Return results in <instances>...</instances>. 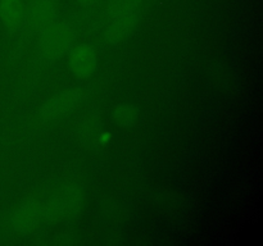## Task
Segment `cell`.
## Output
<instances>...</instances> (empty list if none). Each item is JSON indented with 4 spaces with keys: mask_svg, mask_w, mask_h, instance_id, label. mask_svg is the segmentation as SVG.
<instances>
[{
    "mask_svg": "<svg viewBox=\"0 0 263 246\" xmlns=\"http://www.w3.org/2000/svg\"><path fill=\"white\" fill-rule=\"evenodd\" d=\"M74 30L69 23L54 20L37 33V55L44 63H53L71 49Z\"/></svg>",
    "mask_w": 263,
    "mask_h": 246,
    "instance_id": "obj_1",
    "label": "cell"
},
{
    "mask_svg": "<svg viewBox=\"0 0 263 246\" xmlns=\"http://www.w3.org/2000/svg\"><path fill=\"white\" fill-rule=\"evenodd\" d=\"M58 0H25V23L21 30L23 40L37 35L55 20Z\"/></svg>",
    "mask_w": 263,
    "mask_h": 246,
    "instance_id": "obj_2",
    "label": "cell"
},
{
    "mask_svg": "<svg viewBox=\"0 0 263 246\" xmlns=\"http://www.w3.org/2000/svg\"><path fill=\"white\" fill-rule=\"evenodd\" d=\"M82 202L84 196L79 189L69 187L63 190L43 208L44 219L57 222L74 217L81 210Z\"/></svg>",
    "mask_w": 263,
    "mask_h": 246,
    "instance_id": "obj_3",
    "label": "cell"
},
{
    "mask_svg": "<svg viewBox=\"0 0 263 246\" xmlns=\"http://www.w3.org/2000/svg\"><path fill=\"white\" fill-rule=\"evenodd\" d=\"M82 99V92L80 90H68L57 95L53 99L45 102L41 108L40 115L43 119L51 120L63 115L67 110H71Z\"/></svg>",
    "mask_w": 263,
    "mask_h": 246,
    "instance_id": "obj_4",
    "label": "cell"
},
{
    "mask_svg": "<svg viewBox=\"0 0 263 246\" xmlns=\"http://www.w3.org/2000/svg\"><path fill=\"white\" fill-rule=\"evenodd\" d=\"M68 63L71 71L77 77H89L97 66V55L91 46L86 44H79L69 50Z\"/></svg>",
    "mask_w": 263,
    "mask_h": 246,
    "instance_id": "obj_5",
    "label": "cell"
},
{
    "mask_svg": "<svg viewBox=\"0 0 263 246\" xmlns=\"http://www.w3.org/2000/svg\"><path fill=\"white\" fill-rule=\"evenodd\" d=\"M43 219V207L36 201H28L15 210L12 222L15 231L28 233L39 227Z\"/></svg>",
    "mask_w": 263,
    "mask_h": 246,
    "instance_id": "obj_6",
    "label": "cell"
},
{
    "mask_svg": "<svg viewBox=\"0 0 263 246\" xmlns=\"http://www.w3.org/2000/svg\"><path fill=\"white\" fill-rule=\"evenodd\" d=\"M139 22V12L127 13V14L118 15V17L108 19L107 30H105V38L108 43H120L125 40L130 33L135 30Z\"/></svg>",
    "mask_w": 263,
    "mask_h": 246,
    "instance_id": "obj_7",
    "label": "cell"
},
{
    "mask_svg": "<svg viewBox=\"0 0 263 246\" xmlns=\"http://www.w3.org/2000/svg\"><path fill=\"white\" fill-rule=\"evenodd\" d=\"M0 19L12 32H21L25 23V0H0Z\"/></svg>",
    "mask_w": 263,
    "mask_h": 246,
    "instance_id": "obj_8",
    "label": "cell"
},
{
    "mask_svg": "<svg viewBox=\"0 0 263 246\" xmlns=\"http://www.w3.org/2000/svg\"><path fill=\"white\" fill-rule=\"evenodd\" d=\"M143 0H109L107 5L108 19L127 14L139 9Z\"/></svg>",
    "mask_w": 263,
    "mask_h": 246,
    "instance_id": "obj_9",
    "label": "cell"
},
{
    "mask_svg": "<svg viewBox=\"0 0 263 246\" xmlns=\"http://www.w3.org/2000/svg\"><path fill=\"white\" fill-rule=\"evenodd\" d=\"M113 119L120 126H130L136 119V110L133 105L120 104L113 110Z\"/></svg>",
    "mask_w": 263,
    "mask_h": 246,
    "instance_id": "obj_10",
    "label": "cell"
},
{
    "mask_svg": "<svg viewBox=\"0 0 263 246\" xmlns=\"http://www.w3.org/2000/svg\"><path fill=\"white\" fill-rule=\"evenodd\" d=\"M77 3H79V4H81V5H92V4H95V3L98 2V0H76Z\"/></svg>",
    "mask_w": 263,
    "mask_h": 246,
    "instance_id": "obj_11",
    "label": "cell"
}]
</instances>
